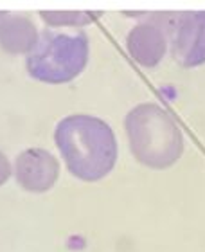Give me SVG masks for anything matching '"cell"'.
Returning a JSON list of instances; mask_svg holds the SVG:
<instances>
[{"mask_svg": "<svg viewBox=\"0 0 205 252\" xmlns=\"http://www.w3.org/2000/svg\"><path fill=\"white\" fill-rule=\"evenodd\" d=\"M88 62V36L85 32H43L27 54V72L45 83H67L83 72Z\"/></svg>", "mask_w": 205, "mask_h": 252, "instance_id": "obj_3", "label": "cell"}, {"mask_svg": "<svg viewBox=\"0 0 205 252\" xmlns=\"http://www.w3.org/2000/svg\"><path fill=\"white\" fill-rule=\"evenodd\" d=\"M11 177V164L4 153L0 152V186L5 184Z\"/></svg>", "mask_w": 205, "mask_h": 252, "instance_id": "obj_9", "label": "cell"}, {"mask_svg": "<svg viewBox=\"0 0 205 252\" xmlns=\"http://www.w3.org/2000/svg\"><path fill=\"white\" fill-rule=\"evenodd\" d=\"M16 182L31 193H45L56 184L59 164L53 153L40 148H29L16 157Z\"/></svg>", "mask_w": 205, "mask_h": 252, "instance_id": "obj_5", "label": "cell"}, {"mask_svg": "<svg viewBox=\"0 0 205 252\" xmlns=\"http://www.w3.org/2000/svg\"><path fill=\"white\" fill-rule=\"evenodd\" d=\"M126 133L135 160L151 169H168L184 155V133L169 112L142 103L128 112Z\"/></svg>", "mask_w": 205, "mask_h": 252, "instance_id": "obj_2", "label": "cell"}, {"mask_svg": "<svg viewBox=\"0 0 205 252\" xmlns=\"http://www.w3.org/2000/svg\"><path fill=\"white\" fill-rule=\"evenodd\" d=\"M171 54L182 67L205 63V11H185L169 22Z\"/></svg>", "mask_w": 205, "mask_h": 252, "instance_id": "obj_4", "label": "cell"}, {"mask_svg": "<svg viewBox=\"0 0 205 252\" xmlns=\"http://www.w3.org/2000/svg\"><path fill=\"white\" fill-rule=\"evenodd\" d=\"M128 53L142 67H157L168 51V27L157 20L141 22L128 32Z\"/></svg>", "mask_w": 205, "mask_h": 252, "instance_id": "obj_6", "label": "cell"}, {"mask_svg": "<svg viewBox=\"0 0 205 252\" xmlns=\"http://www.w3.org/2000/svg\"><path fill=\"white\" fill-rule=\"evenodd\" d=\"M40 40L36 26L26 15L0 13V47L5 53H31Z\"/></svg>", "mask_w": 205, "mask_h": 252, "instance_id": "obj_7", "label": "cell"}, {"mask_svg": "<svg viewBox=\"0 0 205 252\" xmlns=\"http://www.w3.org/2000/svg\"><path fill=\"white\" fill-rule=\"evenodd\" d=\"M54 139L68 171L79 180L97 182L117 162V139L99 117L76 114L58 123Z\"/></svg>", "mask_w": 205, "mask_h": 252, "instance_id": "obj_1", "label": "cell"}, {"mask_svg": "<svg viewBox=\"0 0 205 252\" xmlns=\"http://www.w3.org/2000/svg\"><path fill=\"white\" fill-rule=\"evenodd\" d=\"M43 20L51 26H87L95 20L97 13L88 11H42L40 13Z\"/></svg>", "mask_w": 205, "mask_h": 252, "instance_id": "obj_8", "label": "cell"}]
</instances>
